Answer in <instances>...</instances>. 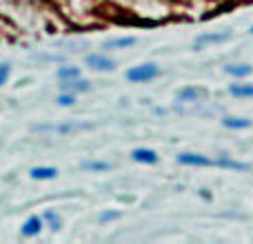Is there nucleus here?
I'll return each mask as SVG.
<instances>
[{"label": "nucleus", "mask_w": 253, "mask_h": 244, "mask_svg": "<svg viewBox=\"0 0 253 244\" xmlns=\"http://www.w3.org/2000/svg\"><path fill=\"white\" fill-rule=\"evenodd\" d=\"M29 175L34 180H53L58 175V169H53V166H34L29 171Z\"/></svg>", "instance_id": "obj_9"}, {"label": "nucleus", "mask_w": 253, "mask_h": 244, "mask_svg": "<svg viewBox=\"0 0 253 244\" xmlns=\"http://www.w3.org/2000/svg\"><path fill=\"white\" fill-rule=\"evenodd\" d=\"M131 158H133L135 162H142V164H156L158 162V153L153 151V149H144V147L133 149V151H131Z\"/></svg>", "instance_id": "obj_7"}, {"label": "nucleus", "mask_w": 253, "mask_h": 244, "mask_svg": "<svg viewBox=\"0 0 253 244\" xmlns=\"http://www.w3.org/2000/svg\"><path fill=\"white\" fill-rule=\"evenodd\" d=\"M224 71H227L229 76H233V78H245V76L253 74V67L251 65H227Z\"/></svg>", "instance_id": "obj_11"}, {"label": "nucleus", "mask_w": 253, "mask_h": 244, "mask_svg": "<svg viewBox=\"0 0 253 244\" xmlns=\"http://www.w3.org/2000/svg\"><path fill=\"white\" fill-rule=\"evenodd\" d=\"M135 44V38H116V40H109L107 42V49H126V47H133Z\"/></svg>", "instance_id": "obj_15"}, {"label": "nucleus", "mask_w": 253, "mask_h": 244, "mask_svg": "<svg viewBox=\"0 0 253 244\" xmlns=\"http://www.w3.org/2000/svg\"><path fill=\"white\" fill-rule=\"evenodd\" d=\"M118 218H120L118 211H105V213H100V218H98V220L105 224V222H114V220H118Z\"/></svg>", "instance_id": "obj_20"}, {"label": "nucleus", "mask_w": 253, "mask_h": 244, "mask_svg": "<svg viewBox=\"0 0 253 244\" xmlns=\"http://www.w3.org/2000/svg\"><path fill=\"white\" fill-rule=\"evenodd\" d=\"M74 129H89V124H67V126H38V131H74Z\"/></svg>", "instance_id": "obj_18"}, {"label": "nucleus", "mask_w": 253, "mask_h": 244, "mask_svg": "<svg viewBox=\"0 0 253 244\" xmlns=\"http://www.w3.org/2000/svg\"><path fill=\"white\" fill-rule=\"evenodd\" d=\"M231 38L229 31H215V34H200L193 40V47L196 49H205L207 44H218V42H227Z\"/></svg>", "instance_id": "obj_2"}, {"label": "nucleus", "mask_w": 253, "mask_h": 244, "mask_svg": "<svg viewBox=\"0 0 253 244\" xmlns=\"http://www.w3.org/2000/svg\"><path fill=\"white\" fill-rule=\"evenodd\" d=\"M58 105L60 107H71V105H76V93H71V91H62L60 96H58Z\"/></svg>", "instance_id": "obj_19"}, {"label": "nucleus", "mask_w": 253, "mask_h": 244, "mask_svg": "<svg viewBox=\"0 0 253 244\" xmlns=\"http://www.w3.org/2000/svg\"><path fill=\"white\" fill-rule=\"evenodd\" d=\"M42 227H44V220L38 218V215H31V218L27 220L25 224H22L20 233H22L25 238H34V236H38V233L42 231Z\"/></svg>", "instance_id": "obj_5"}, {"label": "nucleus", "mask_w": 253, "mask_h": 244, "mask_svg": "<svg viewBox=\"0 0 253 244\" xmlns=\"http://www.w3.org/2000/svg\"><path fill=\"white\" fill-rule=\"evenodd\" d=\"M222 124L227 129H249L253 122L249 118H222Z\"/></svg>", "instance_id": "obj_13"}, {"label": "nucleus", "mask_w": 253, "mask_h": 244, "mask_svg": "<svg viewBox=\"0 0 253 244\" xmlns=\"http://www.w3.org/2000/svg\"><path fill=\"white\" fill-rule=\"evenodd\" d=\"M205 89H198V87H187L178 93V100L180 102H198V98L205 96Z\"/></svg>", "instance_id": "obj_10"}, {"label": "nucleus", "mask_w": 253, "mask_h": 244, "mask_svg": "<svg viewBox=\"0 0 253 244\" xmlns=\"http://www.w3.org/2000/svg\"><path fill=\"white\" fill-rule=\"evenodd\" d=\"M42 220L49 224V229H51V231H58V229H60V218H58L53 211H44Z\"/></svg>", "instance_id": "obj_17"}, {"label": "nucleus", "mask_w": 253, "mask_h": 244, "mask_svg": "<svg viewBox=\"0 0 253 244\" xmlns=\"http://www.w3.org/2000/svg\"><path fill=\"white\" fill-rule=\"evenodd\" d=\"M62 91H71V93H84L89 91V87H91V82H87V80L83 78H74V80H62Z\"/></svg>", "instance_id": "obj_8"}, {"label": "nucleus", "mask_w": 253, "mask_h": 244, "mask_svg": "<svg viewBox=\"0 0 253 244\" xmlns=\"http://www.w3.org/2000/svg\"><path fill=\"white\" fill-rule=\"evenodd\" d=\"M58 80H74V78H80V69L78 67H60V69L56 71Z\"/></svg>", "instance_id": "obj_14"}, {"label": "nucleus", "mask_w": 253, "mask_h": 244, "mask_svg": "<svg viewBox=\"0 0 253 244\" xmlns=\"http://www.w3.org/2000/svg\"><path fill=\"white\" fill-rule=\"evenodd\" d=\"M213 166H220V169H231V171H249V169H251V164H247V162L231 160V158H227V156L215 158V160H213Z\"/></svg>", "instance_id": "obj_6"}, {"label": "nucleus", "mask_w": 253, "mask_h": 244, "mask_svg": "<svg viewBox=\"0 0 253 244\" xmlns=\"http://www.w3.org/2000/svg\"><path fill=\"white\" fill-rule=\"evenodd\" d=\"M158 76H160V67L153 65V62L131 67V69L126 71V80H129V82H149V80L158 78Z\"/></svg>", "instance_id": "obj_1"}, {"label": "nucleus", "mask_w": 253, "mask_h": 244, "mask_svg": "<svg viewBox=\"0 0 253 244\" xmlns=\"http://www.w3.org/2000/svg\"><path fill=\"white\" fill-rule=\"evenodd\" d=\"M175 160L184 166H213V160L202 153H180Z\"/></svg>", "instance_id": "obj_3"}, {"label": "nucleus", "mask_w": 253, "mask_h": 244, "mask_svg": "<svg viewBox=\"0 0 253 244\" xmlns=\"http://www.w3.org/2000/svg\"><path fill=\"white\" fill-rule=\"evenodd\" d=\"M83 169H87V171H109V169H111V164H109V162L89 160V162H83Z\"/></svg>", "instance_id": "obj_16"}, {"label": "nucleus", "mask_w": 253, "mask_h": 244, "mask_svg": "<svg viewBox=\"0 0 253 244\" xmlns=\"http://www.w3.org/2000/svg\"><path fill=\"white\" fill-rule=\"evenodd\" d=\"M84 60H87V65L91 67V69H96V71H111L116 67V62L111 60V58L102 56V53H89Z\"/></svg>", "instance_id": "obj_4"}, {"label": "nucleus", "mask_w": 253, "mask_h": 244, "mask_svg": "<svg viewBox=\"0 0 253 244\" xmlns=\"http://www.w3.org/2000/svg\"><path fill=\"white\" fill-rule=\"evenodd\" d=\"M249 34H253V27H251V29H249Z\"/></svg>", "instance_id": "obj_22"}, {"label": "nucleus", "mask_w": 253, "mask_h": 244, "mask_svg": "<svg viewBox=\"0 0 253 244\" xmlns=\"http://www.w3.org/2000/svg\"><path fill=\"white\" fill-rule=\"evenodd\" d=\"M9 71H11V67H9V65H0V84H4V82H7V78H9Z\"/></svg>", "instance_id": "obj_21"}, {"label": "nucleus", "mask_w": 253, "mask_h": 244, "mask_svg": "<svg viewBox=\"0 0 253 244\" xmlns=\"http://www.w3.org/2000/svg\"><path fill=\"white\" fill-rule=\"evenodd\" d=\"M229 93L236 98H253V84H231Z\"/></svg>", "instance_id": "obj_12"}]
</instances>
